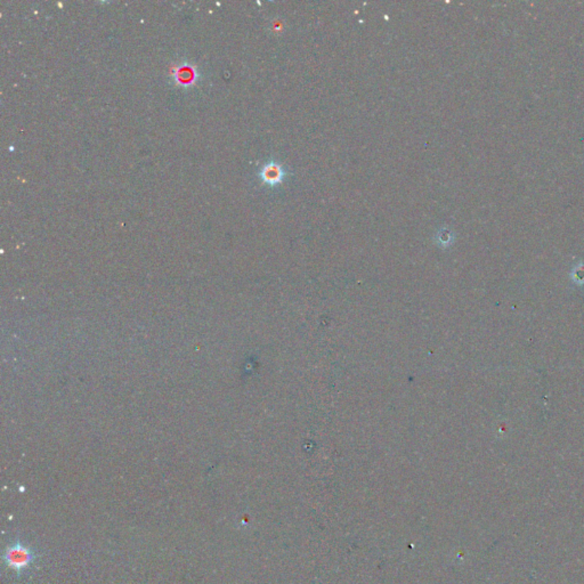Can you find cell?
<instances>
[{"mask_svg":"<svg viewBox=\"0 0 584 584\" xmlns=\"http://www.w3.org/2000/svg\"><path fill=\"white\" fill-rule=\"evenodd\" d=\"M36 558L38 554L36 550L24 545L20 539H17L12 545H8L3 554L5 565L17 572L19 576L23 574V572L34 564Z\"/></svg>","mask_w":584,"mask_h":584,"instance_id":"6da1fadb","label":"cell"},{"mask_svg":"<svg viewBox=\"0 0 584 584\" xmlns=\"http://www.w3.org/2000/svg\"><path fill=\"white\" fill-rule=\"evenodd\" d=\"M288 177V171L286 167L278 163L276 160H269L262 167L259 171V178L265 185L269 187H276L281 185Z\"/></svg>","mask_w":584,"mask_h":584,"instance_id":"7a4b0ae2","label":"cell"}]
</instances>
